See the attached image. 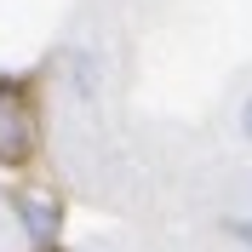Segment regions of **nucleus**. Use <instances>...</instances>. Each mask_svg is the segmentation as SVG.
Listing matches in <instances>:
<instances>
[{
	"instance_id": "nucleus-1",
	"label": "nucleus",
	"mask_w": 252,
	"mask_h": 252,
	"mask_svg": "<svg viewBox=\"0 0 252 252\" xmlns=\"http://www.w3.org/2000/svg\"><path fill=\"white\" fill-rule=\"evenodd\" d=\"M29 149H34V115L12 80H0V160L17 166V160H29Z\"/></svg>"
},
{
	"instance_id": "nucleus-2",
	"label": "nucleus",
	"mask_w": 252,
	"mask_h": 252,
	"mask_svg": "<svg viewBox=\"0 0 252 252\" xmlns=\"http://www.w3.org/2000/svg\"><path fill=\"white\" fill-rule=\"evenodd\" d=\"M12 212H17V223H23V235H29V247L34 252H52L58 247V229H63V206L52 201V195H17L12 201Z\"/></svg>"
},
{
	"instance_id": "nucleus-3",
	"label": "nucleus",
	"mask_w": 252,
	"mask_h": 252,
	"mask_svg": "<svg viewBox=\"0 0 252 252\" xmlns=\"http://www.w3.org/2000/svg\"><path fill=\"white\" fill-rule=\"evenodd\" d=\"M235 121H241V143L252 149V92H247V103H241V115H235Z\"/></svg>"
},
{
	"instance_id": "nucleus-4",
	"label": "nucleus",
	"mask_w": 252,
	"mask_h": 252,
	"mask_svg": "<svg viewBox=\"0 0 252 252\" xmlns=\"http://www.w3.org/2000/svg\"><path fill=\"white\" fill-rule=\"evenodd\" d=\"M229 235H235V241H247V247H252V218H235V223H229Z\"/></svg>"
},
{
	"instance_id": "nucleus-5",
	"label": "nucleus",
	"mask_w": 252,
	"mask_h": 252,
	"mask_svg": "<svg viewBox=\"0 0 252 252\" xmlns=\"http://www.w3.org/2000/svg\"><path fill=\"white\" fill-rule=\"evenodd\" d=\"M75 252H103V247H75Z\"/></svg>"
}]
</instances>
